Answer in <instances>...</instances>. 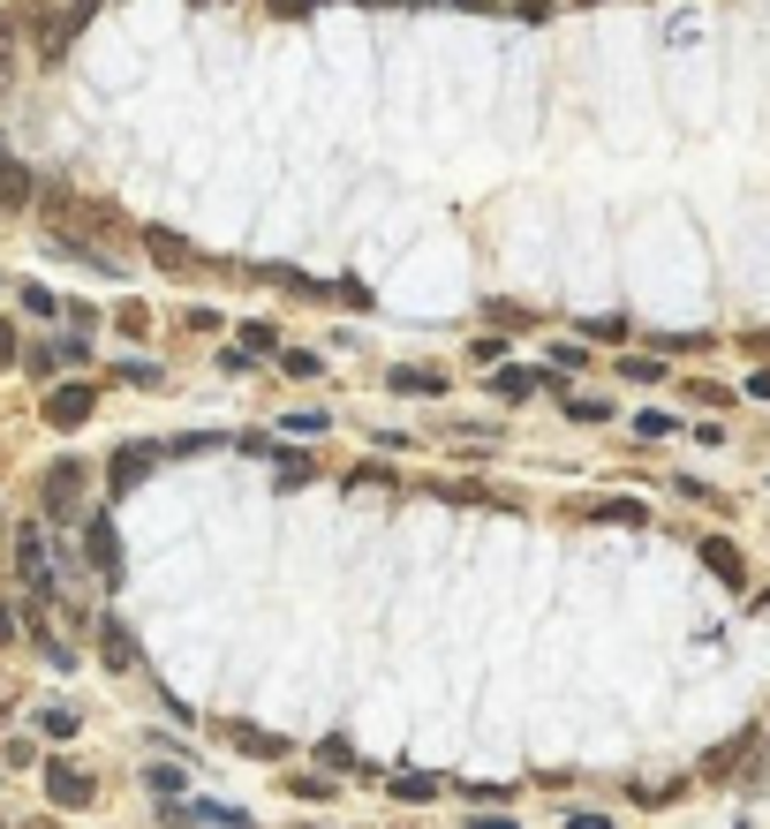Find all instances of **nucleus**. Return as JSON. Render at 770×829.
<instances>
[{"label": "nucleus", "mask_w": 770, "mask_h": 829, "mask_svg": "<svg viewBox=\"0 0 770 829\" xmlns=\"http://www.w3.org/2000/svg\"><path fill=\"white\" fill-rule=\"evenodd\" d=\"M45 242L69 249V256H84L91 272H122L114 256H106V242H114V219L98 204H84V197H69V189H53L45 197Z\"/></svg>", "instance_id": "f257e3e1"}, {"label": "nucleus", "mask_w": 770, "mask_h": 829, "mask_svg": "<svg viewBox=\"0 0 770 829\" xmlns=\"http://www.w3.org/2000/svg\"><path fill=\"white\" fill-rule=\"evenodd\" d=\"M15 574H23V588L31 596H53V550H45V528L31 521V528H15Z\"/></svg>", "instance_id": "f03ea898"}, {"label": "nucleus", "mask_w": 770, "mask_h": 829, "mask_svg": "<svg viewBox=\"0 0 770 829\" xmlns=\"http://www.w3.org/2000/svg\"><path fill=\"white\" fill-rule=\"evenodd\" d=\"M76 483H84V468H76V460H61V468L45 475V521H53V528H76V521H84Z\"/></svg>", "instance_id": "7ed1b4c3"}, {"label": "nucleus", "mask_w": 770, "mask_h": 829, "mask_svg": "<svg viewBox=\"0 0 770 829\" xmlns=\"http://www.w3.org/2000/svg\"><path fill=\"white\" fill-rule=\"evenodd\" d=\"M84 558H91V574L122 580V536H114V513H84Z\"/></svg>", "instance_id": "20e7f679"}, {"label": "nucleus", "mask_w": 770, "mask_h": 829, "mask_svg": "<svg viewBox=\"0 0 770 829\" xmlns=\"http://www.w3.org/2000/svg\"><path fill=\"white\" fill-rule=\"evenodd\" d=\"M159 460H167V445H122V453H114V468H106L114 497H122V491H136V483H144V475L159 468Z\"/></svg>", "instance_id": "39448f33"}, {"label": "nucleus", "mask_w": 770, "mask_h": 829, "mask_svg": "<svg viewBox=\"0 0 770 829\" xmlns=\"http://www.w3.org/2000/svg\"><path fill=\"white\" fill-rule=\"evenodd\" d=\"M45 791H53V807H91V799H98L91 769H76V762H53V769H45Z\"/></svg>", "instance_id": "423d86ee"}, {"label": "nucleus", "mask_w": 770, "mask_h": 829, "mask_svg": "<svg viewBox=\"0 0 770 829\" xmlns=\"http://www.w3.org/2000/svg\"><path fill=\"white\" fill-rule=\"evenodd\" d=\"M91 408H98V400H91V385H53V392H45V422H61V430L91 422Z\"/></svg>", "instance_id": "0eeeda50"}, {"label": "nucleus", "mask_w": 770, "mask_h": 829, "mask_svg": "<svg viewBox=\"0 0 770 829\" xmlns=\"http://www.w3.org/2000/svg\"><path fill=\"white\" fill-rule=\"evenodd\" d=\"M31 197H39V174H31L23 159H8V151H0V211H23Z\"/></svg>", "instance_id": "6e6552de"}, {"label": "nucleus", "mask_w": 770, "mask_h": 829, "mask_svg": "<svg viewBox=\"0 0 770 829\" xmlns=\"http://www.w3.org/2000/svg\"><path fill=\"white\" fill-rule=\"evenodd\" d=\"M703 566L726 580V588H748V566H740V550H732L726 536H703Z\"/></svg>", "instance_id": "1a4fd4ad"}, {"label": "nucleus", "mask_w": 770, "mask_h": 829, "mask_svg": "<svg viewBox=\"0 0 770 829\" xmlns=\"http://www.w3.org/2000/svg\"><path fill=\"white\" fill-rule=\"evenodd\" d=\"M98 657L114 663V671H136V641H128V626H122V619H106V626H98Z\"/></svg>", "instance_id": "9d476101"}, {"label": "nucleus", "mask_w": 770, "mask_h": 829, "mask_svg": "<svg viewBox=\"0 0 770 829\" xmlns=\"http://www.w3.org/2000/svg\"><path fill=\"white\" fill-rule=\"evenodd\" d=\"M385 791H393V799H408V807H424V799H438L446 785H438L430 769H393V785H385Z\"/></svg>", "instance_id": "9b49d317"}, {"label": "nucleus", "mask_w": 770, "mask_h": 829, "mask_svg": "<svg viewBox=\"0 0 770 829\" xmlns=\"http://www.w3.org/2000/svg\"><path fill=\"white\" fill-rule=\"evenodd\" d=\"M620 377H635V385H665V355H627V363H620Z\"/></svg>", "instance_id": "f8f14e48"}, {"label": "nucleus", "mask_w": 770, "mask_h": 829, "mask_svg": "<svg viewBox=\"0 0 770 829\" xmlns=\"http://www.w3.org/2000/svg\"><path fill=\"white\" fill-rule=\"evenodd\" d=\"M235 746H242V754H257V762H280V754H288V746L272 739V732H250V724L235 732Z\"/></svg>", "instance_id": "ddd939ff"}, {"label": "nucleus", "mask_w": 770, "mask_h": 829, "mask_svg": "<svg viewBox=\"0 0 770 829\" xmlns=\"http://www.w3.org/2000/svg\"><path fill=\"white\" fill-rule=\"evenodd\" d=\"M280 370L288 377H325V363H318L310 347H280Z\"/></svg>", "instance_id": "4468645a"}, {"label": "nucleus", "mask_w": 770, "mask_h": 829, "mask_svg": "<svg viewBox=\"0 0 770 829\" xmlns=\"http://www.w3.org/2000/svg\"><path fill=\"white\" fill-rule=\"evenodd\" d=\"M393 392H446L438 370H393Z\"/></svg>", "instance_id": "2eb2a0df"}, {"label": "nucleus", "mask_w": 770, "mask_h": 829, "mask_svg": "<svg viewBox=\"0 0 770 829\" xmlns=\"http://www.w3.org/2000/svg\"><path fill=\"white\" fill-rule=\"evenodd\" d=\"M39 732L45 739H76V709H39Z\"/></svg>", "instance_id": "dca6fc26"}, {"label": "nucleus", "mask_w": 770, "mask_h": 829, "mask_svg": "<svg viewBox=\"0 0 770 829\" xmlns=\"http://www.w3.org/2000/svg\"><path fill=\"white\" fill-rule=\"evenodd\" d=\"M673 430H680V422H673L665 408H642L635 414V438H673Z\"/></svg>", "instance_id": "f3484780"}, {"label": "nucleus", "mask_w": 770, "mask_h": 829, "mask_svg": "<svg viewBox=\"0 0 770 829\" xmlns=\"http://www.w3.org/2000/svg\"><path fill=\"white\" fill-rule=\"evenodd\" d=\"M537 377H544V370H499V392H507V400H529V392H537Z\"/></svg>", "instance_id": "a211bd4d"}, {"label": "nucleus", "mask_w": 770, "mask_h": 829, "mask_svg": "<svg viewBox=\"0 0 770 829\" xmlns=\"http://www.w3.org/2000/svg\"><path fill=\"white\" fill-rule=\"evenodd\" d=\"M566 414H574V422H604L612 408H604L597 392H574V400H566Z\"/></svg>", "instance_id": "6ab92c4d"}, {"label": "nucleus", "mask_w": 770, "mask_h": 829, "mask_svg": "<svg viewBox=\"0 0 770 829\" xmlns=\"http://www.w3.org/2000/svg\"><path fill=\"white\" fill-rule=\"evenodd\" d=\"M597 521H620V528H635L642 505H635V497H612V505H597Z\"/></svg>", "instance_id": "aec40b11"}, {"label": "nucleus", "mask_w": 770, "mask_h": 829, "mask_svg": "<svg viewBox=\"0 0 770 829\" xmlns=\"http://www.w3.org/2000/svg\"><path fill=\"white\" fill-rule=\"evenodd\" d=\"M295 483H310V460H302V453H280V491H295Z\"/></svg>", "instance_id": "412c9836"}, {"label": "nucleus", "mask_w": 770, "mask_h": 829, "mask_svg": "<svg viewBox=\"0 0 770 829\" xmlns=\"http://www.w3.org/2000/svg\"><path fill=\"white\" fill-rule=\"evenodd\" d=\"M318 762H325V769H355V746H347V739H325V746H318Z\"/></svg>", "instance_id": "4be33fe9"}, {"label": "nucleus", "mask_w": 770, "mask_h": 829, "mask_svg": "<svg viewBox=\"0 0 770 829\" xmlns=\"http://www.w3.org/2000/svg\"><path fill=\"white\" fill-rule=\"evenodd\" d=\"M144 242H152V249H159V264H189V249H181V242H174V234H159V227H152V234H144Z\"/></svg>", "instance_id": "5701e85b"}, {"label": "nucleus", "mask_w": 770, "mask_h": 829, "mask_svg": "<svg viewBox=\"0 0 770 829\" xmlns=\"http://www.w3.org/2000/svg\"><path fill=\"white\" fill-rule=\"evenodd\" d=\"M0 76H15V23L0 15Z\"/></svg>", "instance_id": "b1692460"}, {"label": "nucleus", "mask_w": 770, "mask_h": 829, "mask_svg": "<svg viewBox=\"0 0 770 829\" xmlns=\"http://www.w3.org/2000/svg\"><path fill=\"white\" fill-rule=\"evenodd\" d=\"M23 309H39V317H61V302H53L45 287H23Z\"/></svg>", "instance_id": "393cba45"}, {"label": "nucleus", "mask_w": 770, "mask_h": 829, "mask_svg": "<svg viewBox=\"0 0 770 829\" xmlns=\"http://www.w3.org/2000/svg\"><path fill=\"white\" fill-rule=\"evenodd\" d=\"M144 785L159 791V799H174V791H181V769H152V777H144Z\"/></svg>", "instance_id": "a878e982"}, {"label": "nucleus", "mask_w": 770, "mask_h": 829, "mask_svg": "<svg viewBox=\"0 0 770 829\" xmlns=\"http://www.w3.org/2000/svg\"><path fill=\"white\" fill-rule=\"evenodd\" d=\"M15 633H23V619H15V604L0 596V641H15Z\"/></svg>", "instance_id": "bb28decb"}, {"label": "nucleus", "mask_w": 770, "mask_h": 829, "mask_svg": "<svg viewBox=\"0 0 770 829\" xmlns=\"http://www.w3.org/2000/svg\"><path fill=\"white\" fill-rule=\"evenodd\" d=\"M748 400H770V370H756V377H748Z\"/></svg>", "instance_id": "cd10ccee"}, {"label": "nucleus", "mask_w": 770, "mask_h": 829, "mask_svg": "<svg viewBox=\"0 0 770 829\" xmlns=\"http://www.w3.org/2000/svg\"><path fill=\"white\" fill-rule=\"evenodd\" d=\"M566 829H612L604 815H566Z\"/></svg>", "instance_id": "c85d7f7f"}, {"label": "nucleus", "mask_w": 770, "mask_h": 829, "mask_svg": "<svg viewBox=\"0 0 770 829\" xmlns=\"http://www.w3.org/2000/svg\"><path fill=\"white\" fill-rule=\"evenodd\" d=\"M272 8H280V15H310L318 0H272Z\"/></svg>", "instance_id": "c756f323"}, {"label": "nucleus", "mask_w": 770, "mask_h": 829, "mask_svg": "<svg viewBox=\"0 0 770 829\" xmlns=\"http://www.w3.org/2000/svg\"><path fill=\"white\" fill-rule=\"evenodd\" d=\"M0 363H15V332L0 325Z\"/></svg>", "instance_id": "7c9ffc66"}, {"label": "nucleus", "mask_w": 770, "mask_h": 829, "mask_svg": "<svg viewBox=\"0 0 770 829\" xmlns=\"http://www.w3.org/2000/svg\"><path fill=\"white\" fill-rule=\"evenodd\" d=\"M469 829H513V822H507V815H483V822H469Z\"/></svg>", "instance_id": "2f4dec72"}, {"label": "nucleus", "mask_w": 770, "mask_h": 829, "mask_svg": "<svg viewBox=\"0 0 770 829\" xmlns=\"http://www.w3.org/2000/svg\"><path fill=\"white\" fill-rule=\"evenodd\" d=\"M31 829H45V822H31Z\"/></svg>", "instance_id": "473e14b6"}]
</instances>
